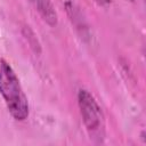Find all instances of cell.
<instances>
[{
  "mask_svg": "<svg viewBox=\"0 0 146 146\" xmlns=\"http://www.w3.org/2000/svg\"><path fill=\"white\" fill-rule=\"evenodd\" d=\"M0 94L15 120L24 121L27 119L30 112L27 98L15 71L5 59L0 60Z\"/></svg>",
  "mask_w": 146,
  "mask_h": 146,
  "instance_id": "cell-1",
  "label": "cell"
},
{
  "mask_svg": "<svg viewBox=\"0 0 146 146\" xmlns=\"http://www.w3.org/2000/svg\"><path fill=\"white\" fill-rule=\"evenodd\" d=\"M78 104L90 139L96 144L103 143L105 139V116L97 100L88 90L80 89Z\"/></svg>",
  "mask_w": 146,
  "mask_h": 146,
  "instance_id": "cell-2",
  "label": "cell"
},
{
  "mask_svg": "<svg viewBox=\"0 0 146 146\" xmlns=\"http://www.w3.org/2000/svg\"><path fill=\"white\" fill-rule=\"evenodd\" d=\"M35 10L40 14L42 19L50 26H55L58 22L57 13L51 0H29Z\"/></svg>",
  "mask_w": 146,
  "mask_h": 146,
  "instance_id": "cell-3",
  "label": "cell"
},
{
  "mask_svg": "<svg viewBox=\"0 0 146 146\" xmlns=\"http://www.w3.org/2000/svg\"><path fill=\"white\" fill-rule=\"evenodd\" d=\"M94 1L100 6H108L111 3V0H94Z\"/></svg>",
  "mask_w": 146,
  "mask_h": 146,
  "instance_id": "cell-4",
  "label": "cell"
},
{
  "mask_svg": "<svg viewBox=\"0 0 146 146\" xmlns=\"http://www.w3.org/2000/svg\"><path fill=\"white\" fill-rule=\"evenodd\" d=\"M125 1H135V0H125Z\"/></svg>",
  "mask_w": 146,
  "mask_h": 146,
  "instance_id": "cell-5",
  "label": "cell"
}]
</instances>
